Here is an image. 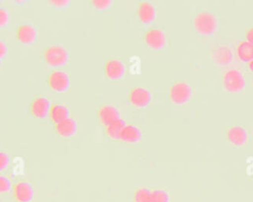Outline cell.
<instances>
[{
    "label": "cell",
    "mask_w": 253,
    "mask_h": 202,
    "mask_svg": "<svg viewBox=\"0 0 253 202\" xmlns=\"http://www.w3.org/2000/svg\"><path fill=\"white\" fill-rule=\"evenodd\" d=\"M140 137H141V133L139 129L134 125H126V127L124 128L121 134V139L130 143L138 141Z\"/></svg>",
    "instance_id": "14"
},
{
    "label": "cell",
    "mask_w": 253,
    "mask_h": 202,
    "mask_svg": "<svg viewBox=\"0 0 253 202\" xmlns=\"http://www.w3.org/2000/svg\"><path fill=\"white\" fill-rule=\"evenodd\" d=\"M196 29L203 34H210L215 29L214 17L210 13H201L195 21Z\"/></svg>",
    "instance_id": "3"
},
{
    "label": "cell",
    "mask_w": 253,
    "mask_h": 202,
    "mask_svg": "<svg viewBox=\"0 0 253 202\" xmlns=\"http://www.w3.org/2000/svg\"><path fill=\"white\" fill-rule=\"evenodd\" d=\"M129 100L133 105L142 107L147 105L150 101V94L143 88H135L131 91Z\"/></svg>",
    "instance_id": "7"
},
{
    "label": "cell",
    "mask_w": 253,
    "mask_h": 202,
    "mask_svg": "<svg viewBox=\"0 0 253 202\" xmlns=\"http://www.w3.org/2000/svg\"><path fill=\"white\" fill-rule=\"evenodd\" d=\"M33 195V188L28 182H18L14 187V196L18 202H30Z\"/></svg>",
    "instance_id": "6"
},
{
    "label": "cell",
    "mask_w": 253,
    "mask_h": 202,
    "mask_svg": "<svg viewBox=\"0 0 253 202\" xmlns=\"http://www.w3.org/2000/svg\"><path fill=\"white\" fill-rule=\"evenodd\" d=\"M249 67H250V69L253 71V60H251L250 61V64H249Z\"/></svg>",
    "instance_id": "30"
},
{
    "label": "cell",
    "mask_w": 253,
    "mask_h": 202,
    "mask_svg": "<svg viewBox=\"0 0 253 202\" xmlns=\"http://www.w3.org/2000/svg\"><path fill=\"white\" fill-rule=\"evenodd\" d=\"M37 36L35 29L30 25H23L17 31V38L23 43H32Z\"/></svg>",
    "instance_id": "12"
},
{
    "label": "cell",
    "mask_w": 253,
    "mask_h": 202,
    "mask_svg": "<svg viewBox=\"0 0 253 202\" xmlns=\"http://www.w3.org/2000/svg\"><path fill=\"white\" fill-rule=\"evenodd\" d=\"M6 51H7L6 45L0 40V58L3 57V56L6 54Z\"/></svg>",
    "instance_id": "27"
},
{
    "label": "cell",
    "mask_w": 253,
    "mask_h": 202,
    "mask_svg": "<svg viewBox=\"0 0 253 202\" xmlns=\"http://www.w3.org/2000/svg\"><path fill=\"white\" fill-rule=\"evenodd\" d=\"M106 74L110 79H120L125 74V65L119 60L112 59L106 64Z\"/></svg>",
    "instance_id": "9"
},
{
    "label": "cell",
    "mask_w": 253,
    "mask_h": 202,
    "mask_svg": "<svg viewBox=\"0 0 253 202\" xmlns=\"http://www.w3.org/2000/svg\"><path fill=\"white\" fill-rule=\"evenodd\" d=\"M134 202H151V191L147 188H139L134 193Z\"/></svg>",
    "instance_id": "21"
},
{
    "label": "cell",
    "mask_w": 253,
    "mask_h": 202,
    "mask_svg": "<svg viewBox=\"0 0 253 202\" xmlns=\"http://www.w3.org/2000/svg\"><path fill=\"white\" fill-rule=\"evenodd\" d=\"M10 188H11L10 180L5 176L0 175V192H7L10 190Z\"/></svg>",
    "instance_id": "23"
},
{
    "label": "cell",
    "mask_w": 253,
    "mask_h": 202,
    "mask_svg": "<svg viewBox=\"0 0 253 202\" xmlns=\"http://www.w3.org/2000/svg\"><path fill=\"white\" fill-rule=\"evenodd\" d=\"M56 131L59 135L64 137H69L76 132L77 125L72 118H67L56 124Z\"/></svg>",
    "instance_id": "13"
},
{
    "label": "cell",
    "mask_w": 253,
    "mask_h": 202,
    "mask_svg": "<svg viewBox=\"0 0 253 202\" xmlns=\"http://www.w3.org/2000/svg\"><path fill=\"white\" fill-rule=\"evenodd\" d=\"M31 109L35 116L39 118H43L50 111L49 101L45 98H38L33 101Z\"/></svg>",
    "instance_id": "8"
},
{
    "label": "cell",
    "mask_w": 253,
    "mask_h": 202,
    "mask_svg": "<svg viewBox=\"0 0 253 202\" xmlns=\"http://www.w3.org/2000/svg\"><path fill=\"white\" fill-rule=\"evenodd\" d=\"M125 127H126L125 121L123 119L119 118L118 120L112 122L111 124H109L107 126V133L112 138L118 139V138H121V134H122Z\"/></svg>",
    "instance_id": "19"
},
{
    "label": "cell",
    "mask_w": 253,
    "mask_h": 202,
    "mask_svg": "<svg viewBox=\"0 0 253 202\" xmlns=\"http://www.w3.org/2000/svg\"><path fill=\"white\" fill-rule=\"evenodd\" d=\"M93 4H94V6H96L99 9H105L108 6H110L111 1L110 0H94Z\"/></svg>",
    "instance_id": "24"
},
{
    "label": "cell",
    "mask_w": 253,
    "mask_h": 202,
    "mask_svg": "<svg viewBox=\"0 0 253 202\" xmlns=\"http://www.w3.org/2000/svg\"><path fill=\"white\" fill-rule=\"evenodd\" d=\"M49 86L56 92H63L69 86V78L66 73L62 71H54L49 76Z\"/></svg>",
    "instance_id": "5"
},
{
    "label": "cell",
    "mask_w": 253,
    "mask_h": 202,
    "mask_svg": "<svg viewBox=\"0 0 253 202\" xmlns=\"http://www.w3.org/2000/svg\"><path fill=\"white\" fill-rule=\"evenodd\" d=\"M50 117L51 119L57 124L67 118H69V111L68 109L61 104H55L50 108Z\"/></svg>",
    "instance_id": "15"
},
{
    "label": "cell",
    "mask_w": 253,
    "mask_h": 202,
    "mask_svg": "<svg viewBox=\"0 0 253 202\" xmlns=\"http://www.w3.org/2000/svg\"><path fill=\"white\" fill-rule=\"evenodd\" d=\"M238 56L243 61L253 60V45L249 42H241L237 48Z\"/></svg>",
    "instance_id": "20"
},
{
    "label": "cell",
    "mask_w": 253,
    "mask_h": 202,
    "mask_svg": "<svg viewBox=\"0 0 253 202\" xmlns=\"http://www.w3.org/2000/svg\"><path fill=\"white\" fill-rule=\"evenodd\" d=\"M169 196L163 190H154L151 192V202H168Z\"/></svg>",
    "instance_id": "22"
},
{
    "label": "cell",
    "mask_w": 253,
    "mask_h": 202,
    "mask_svg": "<svg viewBox=\"0 0 253 202\" xmlns=\"http://www.w3.org/2000/svg\"><path fill=\"white\" fill-rule=\"evenodd\" d=\"M146 43L155 49L161 48L165 43V35L159 30H151L145 35Z\"/></svg>",
    "instance_id": "10"
},
{
    "label": "cell",
    "mask_w": 253,
    "mask_h": 202,
    "mask_svg": "<svg viewBox=\"0 0 253 202\" xmlns=\"http://www.w3.org/2000/svg\"><path fill=\"white\" fill-rule=\"evenodd\" d=\"M8 162H9L8 156L5 153L0 152V171L3 170L7 167Z\"/></svg>",
    "instance_id": "25"
},
{
    "label": "cell",
    "mask_w": 253,
    "mask_h": 202,
    "mask_svg": "<svg viewBox=\"0 0 253 202\" xmlns=\"http://www.w3.org/2000/svg\"><path fill=\"white\" fill-rule=\"evenodd\" d=\"M99 117L105 125H109L112 122L120 118V113L118 109L112 105H105L99 111Z\"/></svg>",
    "instance_id": "11"
},
{
    "label": "cell",
    "mask_w": 253,
    "mask_h": 202,
    "mask_svg": "<svg viewBox=\"0 0 253 202\" xmlns=\"http://www.w3.org/2000/svg\"><path fill=\"white\" fill-rule=\"evenodd\" d=\"M45 61L51 66H61L68 60L66 50L61 46L48 47L44 53Z\"/></svg>",
    "instance_id": "1"
},
{
    "label": "cell",
    "mask_w": 253,
    "mask_h": 202,
    "mask_svg": "<svg viewBox=\"0 0 253 202\" xmlns=\"http://www.w3.org/2000/svg\"><path fill=\"white\" fill-rule=\"evenodd\" d=\"M213 58L219 64H227L231 61V58H232L231 51L229 48H227L225 46L218 47L214 50Z\"/></svg>",
    "instance_id": "18"
},
{
    "label": "cell",
    "mask_w": 253,
    "mask_h": 202,
    "mask_svg": "<svg viewBox=\"0 0 253 202\" xmlns=\"http://www.w3.org/2000/svg\"><path fill=\"white\" fill-rule=\"evenodd\" d=\"M138 17L141 22L143 23H150L155 16V10L152 5L149 3H142L140 4L138 11H137Z\"/></svg>",
    "instance_id": "16"
},
{
    "label": "cell",
    "mask_w": 253,
    "mask_h": 202,
    "mask_svg": "<svg viewBox=\"0 0 253 202\" xmlns=\"http://www.w3.org/2000/svg\"><path fill=\"white\" fill-rule=\"evenodd\" d=\"M228 138L234 145L240 146L246 141L247 134L243 128L233 127L228 131Z\"/></svg>",
    "instance_id": "17"
},
{
    "label": "cell",
    "mask_w": 253,
    "mask_h": 202,
    "mask_svg": "<svg viewBox=\"0 0 253 202\" xmlns=\"http://www.w3.org/2000/svg\"><path fill=\"white\" fill-rule=\"evenodd\" d=\"M223 85L227 91L236 92L244 87L245 81L242 74L239 71L230 70L226 72V74L224 75Z\"/></svg>",
    "instance_id": "2"
},
{
    "label": "cell",
    "mask_w": 253,
    "mask_h": 202,
    "mask_svg": "<svg viewBox=\"0 0 253 202\" xmlns=\"http://www.w3.org/2000/svg\"><path fill=\"white\" fill-rule=\"evenodd\" d=\"M171 99L176 103H183L188 101L191 95V88L186 83H177L171 89Z\"/></svg>",
    "instance_id": "4"
},
{
    "label": "cell",
    "mask_w": 253,
    "mask_h": 202,
    "mask_svg": "<svg viewBox=\"0 0 253 202\" xmlns=\"http://www.w3.org/2000/svg\"><path fill=\"white\" fill-rule=\"evenodd\" d=\"M53 4H56V5H65L66 3H68V1H52Z\"/></svg>",
    "instance_id": "29"
},
{
    "label": "cell",
    "mask_w": 253,
    "mask_h": 202,
    "mask_svg": "<svg viewBox=\"0 0 253 202\" xmlns=\"http://www.w3.org/2000/svg\"><path fill=\"white\" fill-rule=\"evenodd\" d=\"M247 40L253 45V29H250L247 33Z\"/></svg>",
    "instance_id": "28"
},
{
    "label": "cell",
    "mask_w": 253,
    "mask_h": 202,
    "mask_svg": "<svg viewBox=\"0 0 253 202\" xmlns=\"http://www.w3.org/2000/svg\"><path fill=\"white\" fill-rule=\"evenodd\" d=\"M8 22V14L4 9L0 8V27H3Z\"/></svg>",
    "instance_id": "26"
}]
</instances>
